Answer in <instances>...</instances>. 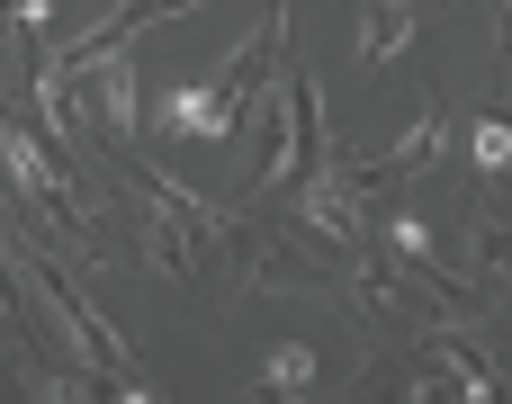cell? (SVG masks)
Wrapping results in <instances>:
<instances>
[{"label":"cell","mask_w":512,"mask_h":404,"mask_svg":"<svg viewBox=\"0 0 512 404\" xmlns=\"http://www.w3.org/2000/svg\"><path fill=\"white\" fill-rule=\"evenodd\" d=\"M126 404H153V396H126Z\"/></svg>","instance_id":"277c9868"},{"label":"cell","mask_w":512,"mask_h":404,"mask_svg":"<svg viewBox=\"0 0 512 404\" xmlns=\"http://www.w3.org/2000/svg\"><path fill=\"white\" fill-rule=\"evenodd\" d=\"M270 387H288V396L315 387V351H279V360H270Z\"/></svg>","instance_id":"7a4b0ae2"},{"label":"cell","mask_w":512,"mask_h":404,"mask_svg":"<svg viewBox=\"0 0 512 404\" xmlns=\"http://www.w3.org/2000/svg\"><path fill=\"white\" fill-rule=\"evenodd\" d=\"M468 144H477V162H486V171H504V162H512V126H495V117H486Z\"/></svg>","instance_id":"3957f363"},{"label":"cell","mask_w":512,"mask_h":404,"mask_svg":"<svg viewBox=\"0 0 512 404\" xmlns=\"http://www.w3.org/2000/svg\"><path fill=\"white\" fill-rule=\"evenodd\" d=\"M162 117L189 126V135H225V126H234V99H225V90H171Z\"/></svg>","instance_id":"6da1fadb"}]
</instances>
